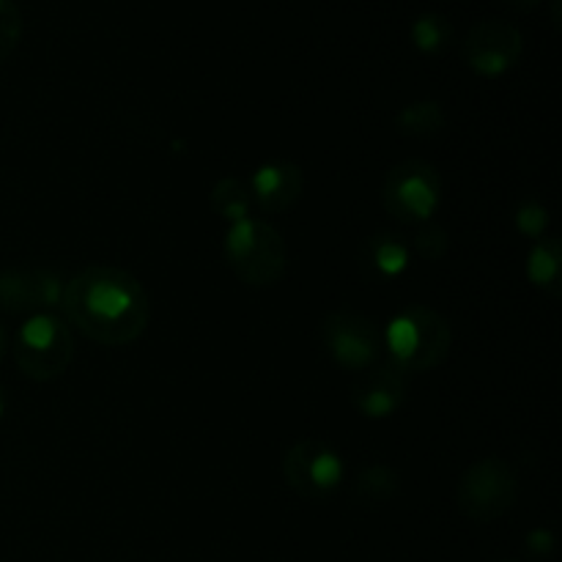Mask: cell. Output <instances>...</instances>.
Here are the masks:
<instances>
[{"mask_svg": "<svg viewBox=\"0 0 562 562\" xmlns=\"http://www.w3.org/2000/svg\"><path fill=\"white\" fill-rule=\"evenodd\" d=\"M60 307L86 338L102 346L135 344L151 322V305L140 280L104 263L80 269L66 280Z\"/></svg>", "mask_w": 562, "mask_h": 562, "instance_id": "1", "label": "cell"}, {"mask_svg": "<svg viewBox=\"0 0 562 562\" xmlns=\"http://www.w3.org/2000/svg\"><path fill=\"white\" fill-rule=\"evenodd\" d=\"M453 346V327L442 313L426 305H406L387 322L382 349H387L395 371L423 373L442 366Z\"/></svg>", "mask_w": 562, "mask_h": 562, "instance_id": "2", "label": "cell"}, {"mask_svg": "<svg viewBox=\"0 0 562 562\" xmlns=\"http://www.w3.org/2000/svg\"><path fill=\"white\" fill-rule=\"evenodd\" d=\"M223 250L236 278L252 289H269L280 283L289 267V247L283 234L267 220L247 217L228 225Z\"/></svg>", "mask_w": 562, "mask_h": 562, "instance_id": "3", "label": "cell"}, {"mask_svg": "<svg viewBox=\"0 0 562 562\" xmlns=\"http://www.w3.org/2000/svg\"><path fill=\"white\" fill-rule=\"evenodd\" d=\"M75 360V338L64 318L53 313H33L14 335V362L22 376L33 382H53L64 376Z\"/></svg>", "mask_w": 562, "mask_h": 562, "instance_id": "4", "label": "cell"}, {"mask_svg": "<svg viewBox=\"0 0 562 562\" xmlns=\"http://www.w3.org/2000/svg\"><path fill=\"white\" fill-rule=\"evenodd\" d=\"M516 497H519V477L514 467L497 456H486L467 467L456 486V505L467 519L477 525L503 519L516 505Z\"/></svg>", "mask_w": 562, "mask_h": 562, "instance_id": "5", "label": "cell"}, {"mask_svg": "<svg viewBox=\"0 0 562 562\" xmlns=\"http://www.w3.org/2000/svg\"><path fill=\"white\" fill-rule=\"evenodd\" d=\"M442 203V179L434 165L406 159L387 170L382 184V206L401 223H431Z\"/></svg>", "mask_w": 562, "mask_h": 562, "instance_id": "6", "label": "cell"}, {"mask_svg": "<svg viewBox=\"0 0 562 562\" xmlns=\"http://www.w3.org/2000/svg\"><path fill=\"white\" fill-rule=\"evenodd\" d=\"M322 340L335 366L346 371H371L382 357V329L357 311H333L322 322Z\"/></svg>", "mask_w": 562, "mask_h": 562, "instance_id": "7", "label": "cell"}, {"mask_svg": "<svg viewBox=\"0 0 562 562\" xmlns=\"http://www.w3.org/2000/svg\"><path fill=\"white\" fill-rule=\"evenodd\" d=\"M346 475L344 459L338 450L322 439H300L283 459V477L300 497L318 499L329 497Z\"/></svg>", "mask_w": 562, "mask_h": 562, "instance_id": "8", "label": "cell"}, {"mask_svg": "<svg viewBox=\"0 0 562 562\" xmlns=\"http://www.w3.org/2000/svg\"><path fill=\"white\" fill-rule=\"evenodd\" d=\"M66 280L53 269H5L0 272V311L33 316L60 307Z\"/></svg>", "mask_w": 562, "mask_h": 562, "instance_id": "9", "label": "cell"}, {"mask_svg": "<svg viewBox=\"0 0 562 562\" xmlns=\"http://www.w3.org/2000/svg\"><path fill=\"white\" fill-rule=\"evenodd\" d=\"M521 49H525V36L519 27L497 20H486L472 27L464 44L467 64L483 77H499L514 69L521 58Z\"/></svg>", "mask_w": 562, "mask_h": 562, "instance_id": "10", "label": "cell"}, {"mask_svg": "<svg viewBox=\"0 0 562 562\" xmlns=\"http://www.w3.org/2000/svg\"><path fill=\"white\" fill-rule=\"evenodd\" d=\"M351 406L368 420L393 417L406 401V376L393 366L371 368L349 393Z\"/></svg>", "mask_w": 562, "mask_h": 562, "instance_id": "11", "label": "cell"}, {"mask_svg": "<svg viewBox=\"0 0 562 562\" xmlns=\"http://www.w3.org/2000/svg\"><path fill=\"white\" fill-rule=\"evenodd\" d=\"M305 190V176L294 162H267L250 176V198L267 214H280L294 206Z\"/></svg>", "mask_w": 562, "mask_h": 562, "instance_id": "12", "label": "cell"}, {"mask_svg": "<svg viewBox=\"0 0 562 562\" xmlns=\"http://www.w3.org/2000/svg\"><path fill=\"white\" fill-rule=\"evenodd\" d=\"M409 241L398 234H376L366 241V261L379 278L395 280L409 269Z\"/></svg>", "mask_w": 562, "mask_h": 562, "instance_id": "13", "label": "cell"}, {"mask_svg": "<svg viewBox=\"0 0 562 562\" xmlns=\"http://www.w3.org/2000/svg\"><path fill=\"white\" fill-rule=\"evenodd\" d=\"M562 247L558 239H538L527 256V280L549 296H560Z\"/></svg>", "mask_w": 562, "mask_h": 562, "instance_id": "14", "label": "cell"}, {"mask_svg": "<svg viewBox=\"0 0 562 562\" xmlns=\"http://www.w3.org/2000/svg\"><path fill=\"white\" fill-rule=\"evenodd\" d=\"M448 124V115H445L442 104L434 102V99H420V102L406 104L404 110L395 119L401 135L417 137V140H431Z\"/></svg>", "mask_w": 562, "mask_h": 562, "instance_id": "15", "label": "cell"}, {"mask_svg": "<svg viewBox=\"0 0 562 562\" xmlns=\"http://www.w3.org/2000/svg\"><path fill=\"white\" fill-rule=\"evenodd\" d=\"M209 203H212L214 214L223 217L228 225L241 223V220L250 217L252 212L250 190H247L245 181L236 179V176H225V179H220L217 184L212 187V198H209Z\"/></svg>", "mask_w": 562, "mask_h": 562, "instance_id": "16", "label": "cell"}, {"mask_svg": "<svg viewBox=\"0 0 562 562\" xmlns=\"http://www.w3.org/2000/svg\"><path fill=\"white\" fill-rule=\"evenodd\" d=\"M398 488H401V477L393 467L371 464L368 470L360 472L355 492H357V499H362V503L382 505V503H390V499L398 494Z\"/></svg>", "mask_w": 562, "mask_h": 562, "instance_id": "17", "label": "cell"}, {"mask_svg": "<svg viewBox=\"0 0 562 562\" xmlns=\"http://www.w3.org/2000/svg\"><path fill=\"white\" fill-rule=\"evenodd\" d=\"M450 25L439 14H423L412 22V42L420 53H439L448 44Z\"/></svg>", "mask_w": 562, "mask_h": 562, "instance_id": "18", "label": "cell"}, {"mask_svg": "<svg viewBox=\"0 0 562 562\" xmlns=\"http://www.w3.org/2000/svg\"><path fill=\"white\" fill-rule=\"evenodd\" d=\"M415 250L426 261H442L450 250L448 231L437 223H423V228L415 234Z\"/></svg>", "mask_w": 562, "mask_h": 562, "instance_id": "19", "label": "cell"}, {"mask_svg": "<svg viewBox=\"0 0 562 562\" xmlns=\"http://www.w3.org/2000/svg\"><path fill=\"white\" fill-rule=\"evenodd\" d=\"M22 36V16L14 0H0V64L16 49Z\"/></svg>", "mask_w": 562, "mask_h": 562, "instance_id": "20", "label": "cell"}, {"mask_svg": "<svg viewBox=\"0 0 562 562\" xmlns=\"http://www.w3.org/2000/svg\"><path fill=\"white\" fill-rule=\"evenodd\" d=\"M516 228L530 239H543L549 228V209L538 201H525L516 209Z\"/></svg>", "mask_w": 562, "mask_h": 562, "instance_id": "21", "label": "cell"}, {"mask_svg": "<svg viewBox=\"0 0 562 562\" xmlns=\"http://www.w3.org/2000/svg\"><path fill=\"white\" fill-rule=\"evenodd\" d=\"M554 532L547 530V527H536V530L527 532L525 538V547L527 552H532L536 558H549L554 552Z\"/></svg>", "mask_w": 562, "mask_h": 562, "instance_id": "22", "label": "cell"}, {"mask_svg": "<svg viewBox=\"0 0 562 562\" xmlns=\"http://www.w3.org/2000/svg\"><path fill=\"white\" fill-rule=\"evenodd\" d=\"M5 351H9V333H5V327L0 324V362H3Z\"/></svg>", "mask_w": 562, "mask_h": 562, "instance_id": "23", "label": "cell"}, {"mask_svg": "<svg viewBox=\"0 0 562 562\" xmlns=\"http://www.w3.org/2000/svg\"><path fill=\"white\" fill-rule=\"evenodd\" d=\"M5 412V395H3V387H0V417H3Z\"/></svg>", "mask_w": 562, "mask_h": 562, "instance_id": "24", "label": "cell"}, {"mask_svg": "<svg viewBox=\"0 0 562 562\" xmlns=\"http://www.w3.org/2000/svg\"><path fill=\"white\" fill-rule=\"evenodd\" d=\"M499 562H519V560H499Z\"/></svg>", "mask_w": 562, "mask_h": 562, "instance_id": "25", "label": "cell"}]
</instances>
